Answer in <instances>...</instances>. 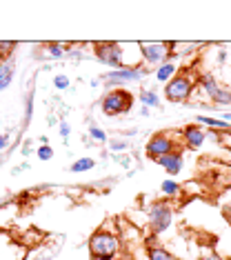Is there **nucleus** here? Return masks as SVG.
Instances as JSON below:
<instances>
[{"label":"nucleus","instance_id":"1","mask_svg":"<svg viewBox=\"0 0 231 260\" xmlns=\"http://www.w3.org/2000/svg\"><path fill=\"white\" fill-rule=\"evenodd\" d=\"M89 251H91V258H103V260L118 258L122 251V240L116 232L98 229L89 238Z\"/></svg>","mask_w":231,"mask_h":260},{"label":"nucleus","instance_id":"2","mask_svg":"<svg viewBox=\"0 0 231 260\" xmlns=\"http://www.w3.org/2000/svg\"><path fill=\"white\" fill-rule=\"evenodd\" d=\"M198 87V78L193 76L191 69H180L174 78H171L167 85H164V98L169 103H176V105H182L191 98L193 89Z\"/></svg>","mask_w":231,"mask_h":260},{"label":"nucleus","instance_id":"3","mask_svg":"<svg viewBox=\"0 0 231 260\" xmlns=\"http://www.w3.org/2000/svg\"><path fill=\"white\" fill-rule=\"evenodd\" d=\"M174 205L169 200H151L147 205V218H149V227L151 236H162L167 234L174 224Z\"/></svg>","mask_w":231,"mask_h":260},{"label":"nucleus","instance_id":"4","mask_svg":"<svg viewBox=\"0 0 231 260\" xmlns=\"http://www.w3.org/2000/svg\"><path fill=\"white\" fill-rule=\"evenodd\" d=\"M93 58L105 64L109 69H122L127 67V58H124V43H111V40H105V43H93Z\"/></svg>","mask_w":231,"mask_h":260},{"label":"nucleus","instance_id":"5","mask_svg":"<svg viewBox=\"0 0 231 260\" xmlns=\"http://www.w3.org/2000/svg\"><path fill=\"white\" fill-rule=\"evenodd\" d=\"M151 74V69H147L145 64L140 67H122V69H109L100 76V82H105V87L109 89H122L129 82H140L142 78Z\"/></svg>","mask_w":231,"mask_h":260},{"label":"nucleus","instance_id":"6","mask_svg":"<svg viewBox=\"0 0 231 260\" xmlns=\"http://www.w3.org/2000/svg\"><path fill=\"white\" fill-rule=\"evenodd\" d=\"M134 107V96L127 89H109L100 98V111L109 118H118L129 114Z\"/></svg>","mask_w":231,"mask_h":260},{"label":"nucleus","instance_id":"7","mask_svg":"<svg viewBox=\"0 0 231 260\" xmlns=\"http://www.w3.org/2000/svg\"><path fill=\"white\" fill-rule=\"evenodd\" d=\"M198 89L207 93V98L216 105V109H222V107H227V105H231V89L220 85L211 72L198 76Z\"/></svg>","mask_w":231,"mask_h":260},{"label":"nucleus","instance_id":"8","mask_svg":"<svg viewBox=\"0 0 231 260\" xmlns=\"http://www.w3.org/2000/svg\"><path fill=\"white\" fill-rule=\"evenodd\" d=\"M140 56H142V64H145L147 69L149 67H160L162 62L167 60H174V47L171 43H140Z\"/></svg>","mask_w":231,"mask_h":260},{"label":"nucleus","instance_id":"9","mask_svg":"<svg viewBox=\"0 0 231 260\" xmlns=\"http://www.w3.org/2000/svg\"><path fill=\"white\" fill-rule=\"evenodd\" d=\"M180 149L178 147V140L174 138V134H167V132H160V134H153L145 145V153L149 160H158V158L167 156V153Z\"/></svg>","mask_w":231,"mask_h":260},{"label":"nucleus","instance_id":"10","mask_svg":"<svg viewBox=\"0 0 231 260\" xmlns=\"http://www.w3.org/2000/svg\"><path fill=\"white\" fill-rule=\"evenodd\" d=\"M180 138H182V147H187V149H200V147H205V140L209 136H207V129L198 125H189L180 129Z\"/></svg>","mask_w":231,"mask_h":260},{"label":"nucleus","instance_id":"11","mask_svg":"<svg viewBox=\"0 0 231 260\" xmlns=\"http://www.w3.org/2000/svg\"><path fill=\"white\" fill-rule=\"evenodd\" d=\"M156 162H158L164 171H167L169 176H178L182 169H185V151H182V147H180V149H176V151L167 153V156L158 158Z\"/></svg>","mask_w":231,"mask_h":260},{"label":"nucleus","instance_id":"12","mask_svg":"<svg viewBox=\"0 0 231 260\" xmlns=\"http://www.w3.org/2000/svg\"><path fill=\"white\" fill-rule=\"evenodd\" d=\"M138 100H140L142 107H147V109L162 107V100H160V93H158L156 87H142L138 91Z\"/></svg>","mask_w":231,"mask_h":260},{"label":"nucleus","instance_id":"13","mask_svg":"<svg viewBox=\"0 0 231 260\" xmlns=\"http://www.w3.org/2000/svg\"><path fill=\"white\" fill-rule=\"evenodd\" d=\"M43 49H45V54H34V56H36V58H47V60H64V58H67L69 45H62V43H47Z\"/></svg>","mask_w":231,"mask_h":260},{"label":"nucleus","instance_id":"14","mask_svg":"<svg viewBox=\"0 0 231 260\" xmlns=\"http://www.w3.org/2000/svg\"><path fill=\"white\" fill-rule=\"evenodd\" d=\"M176 74H178V64L174 60H167V62L160 64V67L153 69V78H156L160 85H167V82L174 78Z\"/></svg>","mask_w":231,"mask_h":260},{"label":"nucleus","instance_id":"15","mask_svg":"<svg viewBox=\"0 0 231 260\" xmlns=\"http://www.w3.org/2000/svg\"><path fill=\"white\" fill-rule=\"evenodd\" d=\"M14 76H16V62H14V58L0 62V91L9 89V85L14 82Z\"/></svg>","mask_w":231,"mask_h":260},{"label":"nucleus","instance_id":"16","mask_svg":"<svg viewBox=\"0 0 231 260\" xmlns=\"http://www.w3.org/2000/svg\"><path fill=\"white\" fill-rule=\"evenodd\" d=\"M195 122L205 125V129H211V132H231V125L229 122L220 120V118H213V116H205V114H198L195 116Z\"/></svg>","mask_w":231,"mask_h":260},{"label":"nucleus","instance_id":"17","mask_svg":"<svg viewBox=\"0 0 231 260\" xmlns=\"http://www.w3.org/2000/svg\"><path fill=\"white\" fill-rule=\"evenodd\" d=\"M87 132H89V140H93L96 145H107V143H109V136H107V132L103 127H98L96 122H89Z\"/></svg>","mask_w":231,"mask_h":260},{"label":"nucleus","instance_id":"18","mask_svg":"<svg viewBox=\"0 0 231 260\" xmlns=\"http://www.w3.org/2000/svg\"><path fill=\"white\" fill-rule=\"evenodd\" d=\"M160 191H162L167 198H178L182 193V185L180 182H176V180H171V178H167V180L160 182Z\"/></svg>","mask_w":231,"mask_h":260},{"label":"nucleus","instance_id":"19","mask_svg":"<svg viewBox=\"0 0 231 260\" xmlns=\"http://www.w3.org/2000/svg\"><path fill=\"white\" fill-rule=\"evenodd\" d=\"M93 167H96V160H93V158H76V160L71 162L69 171L71 174H85V171H91Z\"/></svg>","mask_w":231,"mask_h":260},{"label":"nucleus","instance_id":"20","mask_svg":"<svg viewBox=\"0 0 231 260\" xmlns=\"http://www.w3.org/2000/svg\"><path fill=\"white\" fill-rule=\"evenodd\" d=\"M147 260H176V258H174V253L169 249H164V247L151 245L149 249H147Z\"/></svg>","mask_w":231,"mask_h":260},{"label":"nucleus","instance_id":"21","mask_svg":"<svg viewBox=\"0 0 231 260\" xmlns=\"http://www.w3.org/2000/svg\"><path fill=\"white\" fill-rule=\"evenodd\" d=\"M34 98H36V91L29 89L27 100H25V120H22V127L25 129L31 125V118H34Z\"/></svg>","mask_w":231,"mask_h":260},{"label":"nucleus","instance_id":"22","mask_svg":"<svg viewBox=\"0 0 231 260\" xmlns=\"http://www.w3.org/2000/svg\"><path fill=\"white\" fill-rule=\"evenodd\" d=\"M107 147H109V151L120 153V151H127L129 147H131V143H129V140H124V138H111L109 143H107Z\"/></svg>","mask_w":231,"mask_h":260},{"label":"nucleus","instance_id":"23","mask_svg":"<svg viewBox=\"0 0 231 260\" xmlns=\"http://www.w3.org/2000/svg\"><path fill=\"white\" fill-rule=\"evenodd\" d=\"M53 87H56L58 91H67L69 87H71L69 76L67 74H56V76H53Z\"/></svg>","mask_w":231,"mask_h":260},{"label":"nucleus","instance_id":"24","mask_svg":"<svg viewBox=\"0 0 231 260\" xmlns=\"http://www.w3.org/2000/svg\"><path fill=\"white\" fill-rule=\"evenodd\" d=\"M82 58H85V51H82V47H78V45H69L67 58H64V60H82Z\"/></svg>","mask_w":231,"mask_h":260},{"label":"nucleus","instance_id":"25","mask_svg":"<svg viewBox=\"0 0 231 260\" xmlns=\"http://www.w3.org/2000/svg\"><path fill=\"white\" fill-rule=\"evenodd\" d=\"M36 156H38L43 162L51 160V158H53V149H51V145H40L38 149H36Z\"/></svg>","mask_w":231,"mask_h":260},{"label":"nucleus","instance_id":"26","mask_svg":"<svg viewBox=\"0 0 231 260\" xmlns=\"http://www.w3.org/2000/svg\"><path fill=\"white\" fill-rule=\"evenodd\" d=\"M58 132H60V138L62 140H69V136H71V125L67 120H60V125H58Z\"/></svg>","mask_w":231,"mask_h":260},{"label":"nucleus","instance_id":"27","mask_svg":"<svg viewBox=\"0 0 231 260\" xmlns=\"http://www.w3.org/2000/svg\"><path fill=\"white\" fill-rule=\"evenodd\" d=\"M11 145V136L9 134H0V160H3V153L5 149Z\"/></svg>","mask_w":231,"mask_h":260},{"label":"nucleus","instance_id":"28","mask_svg":"<svg viewBox=\"0 0 231 260\" xmlns=\"http://www.w3.org/2000/svg\"><path fill=\"white\" fill-rule=\"evenodd\" d=\"M29 169V162H20V165H16L14 169H11V174L18 176V174H22V171H27Z\"/></svg>","mask_w":231,"mask_h":260},{"label":"nucleus","instance_id":"29","mask_svg":"<svg viewBox=\"0 0 231 260\" xmlns=\"http://www.w3.org/2000/svg\"><path fill=\"white\" fill-rule=\"evenodd\" d=\"M29 151H31V140H25V143H22V147H20V153L22 156H29Z\"/></svg>","mask_w":231,"mask_h":260},{"label":"nucleus","instance_id":"30","mask_svg":"<svg viewBox=\"0 0 231 260\" xmlns=\"http://www.w3.org/2000/svg\"><path fill=\"white\" fill-rule=\"evenodd\" d=\"M140 116H142V118H149V116H151V109H147V107H140Z\"/></svg>","mask_w":231,"mask_h":260},{"label":"nucleus","instance_id":"31","mask_svg":"<svg viewBox=\"0 0 231 260\" xmlns=\"http://www.w3.org/2000/svg\"><path fill=\"white\" fill-rule=\"evenodd\" d=\"M218 58H220V62H224V60H227V51H220V54H218Z\"/></svg>","mask_w":231,"mask_h":260},{"label":"nucleus","instance_id":"32","mask_svg":"<svg viewBox=\"0 0 231 260\" xmlns=\"http://www.w3.org/2000/svg\"><path fill=\"white\" fill-rule=\"evenodd\" d=\"M91 260H103V258H91ZM111 260H118V258H111Z\"/></svg>","mask_w":231,"mask_h":260},{"label":"nucleus","instance_id":"33","mask_svg":"<svg viewBox=\"0 0 231 260\" xmlns=\"http://www.w3.org/2000/svg\"><path fill=\"white\" fill-rule=\"evenodd\" d=\"M3 234H5V232H3V229H0V236H3Z\"/></svg>","mask_w":231,"mask_h":260}]
</instances>
